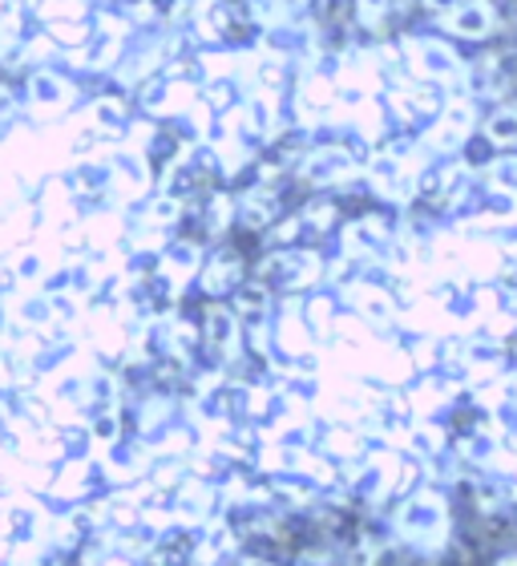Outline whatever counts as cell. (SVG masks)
Wrapping results in <instances>:
<instances>
[{"instance_id":"1","label":"cell","mask_w":517,"mask_h":566,"mask_svg":"<svg viewBox=\"0 0 517 566\" xmlns=\"http://www.w3.org/2000/svg\"><path fill=\"white\" fill-rule=\"evenodd\" d=\"M154 566H194V543L187 534H170L166 543H158Z\"/></svg>"},{"instance_id":"2","label":"cell","mask_w":517,"mask_h":566,"mask_svg":"<svg viewBox=\"0 0 517 566\" xmlns=\"http://www.w3.org/2000/svg\"><path fill=\"white\" fill-rule=\"evenodd\" d=\"M295 566H331V555L328 551H307V555H299Z\"/></svg>"},{"instance_id":"3","label":"cell","mask_w":517,"mask_h":566,"mask_svg":"<svg viewBox=\"0 0 517 566\" xmlns=\"http://www.w3.org/2000/svg\"><path fill=\"white\" fill-rule=\"evenodd\" d=\"M424 9H433V12H453L461 4V0H421Z\"/></svg>"},{"instance_id":"4","label":"cell","mask_w":517,"mask_h":566,"mask_svg":"<svg viewBox=\"0 0 517 566\" xmlns=\"http://www.w3.org/2000/svg\"><path fill=\"white\" fill-rule=\"evenodd\" d=\"M239 566H275V563L263 558V555H247V558H239Z\"/></svg>"}]
</instances>
